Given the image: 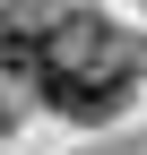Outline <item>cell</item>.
Returning a JSON list of instances; mask_svg holds the SVG:
<instances>
[{"label":"cell","instance_id":"1","mask_svg":"<svg viewBox=\"0 0 147 155\" xmlns=\"http://www.w3.org/2000/svg\"><path fill=\"white\" fill-rule=\"evenodd\" d=\"M35 86H43V104L61 112V121H113V112L130 104V69L121 61H104V69H43Z\"/></svg>","mask_w":147,"mask_h":155},{"label":"cell","instance_id":"2","mask_svg":"<svg viewBox=\"0 0 147 155\" xmlns=\"http://www.w3.org/2000/svg\"><path fill=\"white\" fill-rule=\"evenodd\" d=\"M43 61H52V26L0 17V69H35V78H43Z\"/></svg>","mask_w":147,"mask_h":155}]
</instances>
